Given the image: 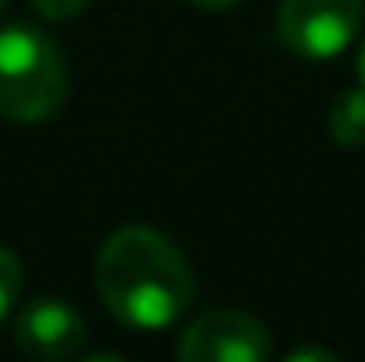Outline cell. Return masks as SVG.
<instances>
[{
  "mask_svg": "<svg viewBox=\"0 0 365 362\" xmlns=\"http://www.w3.org/2000/svg\"><path fill=\"white\" fill-rule=\"evenodd\" d=\"M86 362H125V358H117V355H90Z\"/></svg>",
  "mask_w": 365,
  "mask_h": 362,
  "instance_id": "12",
  "label": "cell"
},
{
  "mask_svg": "<svg viewBox=\"0 0 365 362\" xmlns=\"http://www.w3.org/2000/svg\"><path fill=\"white\" fill-rule=\"evenodd\" d=\"M20 288H24V265H20V257H16L8 246H0V323L12 316L16 300H20Z\"/></svg>",
  "mask_w": 365,
  "mask_h": 362,
  "instance_id": "7",
  "label": "cell"
},
{
  "mask_svg": "<svg viewBox=\"0 0 365 362\" xmlns=\"http://www.w3.org/2000/svg\"><path fill=\"white\" fill-rule=\"evenodd\" d=\"M330 136H334L342 149H361L365 144V86L338 94L334 106H330Z\"/></svg>",
  "mask_w": 365,
  "mask_h": 362,
  "instance_id": "6",
  "label": "cell"
},
{
  "mask_svg": "<svg viewBox=\"0 0 365 362\" xmlns=\"http://www.w3.org/2000/svg\"><path fill=\"white\" fill-rule=\"evenodd\" d=\"M66 98V63L55 39L16 24L0 31V117L36 125L58 114Z\"/></svg>",
  "mask_w": 365,
  "mask_h": 362,
  "instance_id": "2",
  "label": "cell"
},
{
  "mask_svg": "<svg viewBox=\"0 0 365 362\" xmlns=\"http://www.w3.org/2000/svg\"><path fill=\"white\" fill-rule=\"evenodd\" d=\"M98 292L120 323L160 331L187 312L195 273L171 238L152 226H125L98 253Z\"/></svg>",
  "mask_w": 365,
  "mask_h": 362,
  "instance_id": "1",
  "label": "cell"
},
{
  "mask_svg": "<svg viewBox=\"0 0 365 362\" xmlns=\"http://www.w3.org/2000/svg\"><path fill=\"white\" fill-rule=\"evenodd\" d=\"M187 4H195L198 12H225V8H233L237 0H187Z\"/></svg>",
  "mask_w": 365,
  "mask_h": 362,
  "instance_id": "10",
  "label": "cell"
},
{
  "mask_svg": "<svg viewBox=\"0 0 365 362\" xmlns=\"http://www.w3.org/2000/svg\"><path fill=\"white\" fill-rule=\"evenodd\" d=\"M179 362H272V339L257 316L218 308L182 331Z\"/></svg>",
  "mask_w": 365,
  "mask_h": 362,
  "instance_id": "4",
  "label": "cell"
},
{
  "mask_svg": "<svg viewBox=\"0 0 365 362\" xmlns=\"http://www.w3.org/2000/svg\"><path fill=\"white\" fill-rule=\"evenodd\" d=\"M86 4L90 0H31V8L47 20H74V16L86 12Z\"/></svg>",
  "mask_w": 365,
  "mask_h": 362,
  "instance_id": "8",
  "label": "cell"
},
{
  "mask_svg": "<svg viewBox=\"0 0 365 362\" xmlns=\"http://www.w3.org/2000/svg\"><path fill=\"white\" fill-rule=\"evenodd\" d=\"M4 4H8V0H0V12H4Z\"/></svg>",
  "mask_w": 365,
  "mask_h": 362,
  "instance_id": "13",
  "label": "cell"
},
{
  "mask_svg": "<svg viewBox=\"0 0 365 362\" xmlns=\"http://www.w3.org/2000/svg\"><path fill=\"white\" fill-rule=\"evenodd\" d=\"M361 0H280L276 36L303 59H334L361 31Z\"/></svg>",
  "mask_w": 365,
  "mask_h": 362,
  "instance_id": "3",
  "label": "cell"
},
{
  "mask_svg": "<svg viewBox=\"0 0 365 362\" xmlns=\"http://www.w3.org/2000/svg\"><path fill=\"white\" fill-rule=\"evenodd\" d=\"M284 362H342V358L330 355L327 347H299V351H292Z\"/></svg>",
  "mask_w": 365,
  "mask_h": 362,
  "instance_id": "9",
  "label": "cell"
},
{
  "mask_svg": "<svg viewBox=\"0 0 365 362\" xmlns=\"http://www.w3.org/2000/svg\"><path fill=\"white\" fill-rule=\"evenodd\" d=\"M16 343L28 358L66 362L86 347V320L66 300H31L16 320Z\"/></svg>",
  "mask_w": 365,
  "mask_h": 362,
  "instance_id": "5",
  "label": "cell"
},
{
  "mask_svg": "<svg viewBox=\"0 0 365 362\" xmlns=\"http://www.w3.org/2000/svg\"><path fill=\"white\" fill-rule=\"evenodd\" d=\"M358 79L365 86V43H361V51H358Z\"/></svg>",
  "mask_w": 365,
  "mask_h": 362,
  "instance_id": "11",
  "label": "cell"
}]
</instances>
